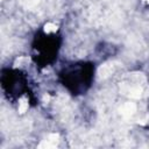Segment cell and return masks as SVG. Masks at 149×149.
Here are the masks:
<instances>
[{
  "label": "cell",
  "mask_w": 149,
  "mask_h": 149,
  "mask_svg": "<svg viewBox=\"0 0 149 149\" xmlns=\"http://www.w3.org/2000/svg\"><path fill=\"white\" fill-rule=\"evenodd\" d=\"M134 111H135V106H134L133 104H130V102L125 104V105L122 106V108H121V113H122V115H125V116L132 115V114L134 113Z\"/></svg>",
  "instance_id": "2"
},
{
  "label": "cell",
  "mask_w": 149,
  "mask_h": 149,
  "mask_svg": "<svg viewBox=\"0 0 149 149\" xmlns=\"http://www.w3.org/2000/svg\"><path fill=\"white\" fill-rule=\"evenodd\" d=\"M112 71H113L112 65L106 64V65H104V66L100 69V76H101V77H106V76L111 74V73H112Z\"/></svg>",
  "instance_id": "3"
},
{
  "label": "cell",
  "mask_w": 149,
  "mask_h": 149,
  "mask_svg": "<svg viewBox=\"0 0 149 149\" xmlns=\"http://www.w3.org/2000/svg\"><path fill=\"white\" fill-rule=\"evenodd\" d=\"M27 106H28V104H27L24 100L21 101V102H20V108H19V111H20L21 113H23V112L27 109Z\"/></svg>",
  "instance_id": "4"
},
{
  "label": "cell",
  "mask_w": 149,
  "mask_h": 149,
  "mask_svg": "<svg viewBox=\"0 0 149 149\" xmlns=\"http://www.w3.org/2000/svg\"><path fill=\"white\" fill-rule=\"evenodd\" d=\"M57 139H58V135H56V134H51V135L48 136L47 140H44V141L42 142V144H41L40 147L52 148V147H55V146L57 144Z\"/></svg>",
  "instance_id": "1"
},
{
  "label": "cell",
  "mask_w": 149,
  "mask_h": 149,
  "mask_svg": "<svg viewBox=\"0 0 149 149\" xmlns=\"http://www.w3.org/2000/svg\"><path fill=\"white\" fill-rule=\"evenodd\" d=\"M45 30H47V31L56 30V26H55V24H52V23H48V24L45 26Z\"/></svg>",
  "instance_id": "5"
}]
</instances>
